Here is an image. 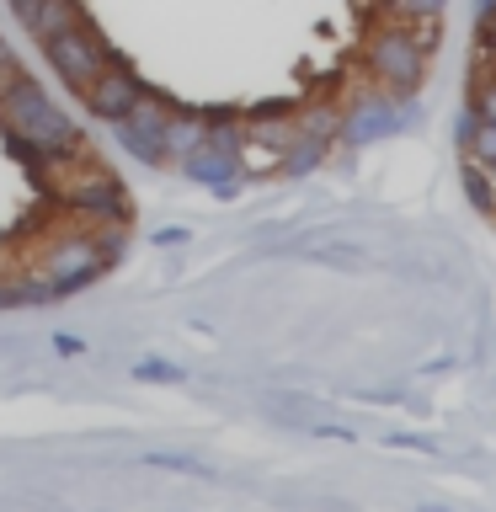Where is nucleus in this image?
<instances>
[{
  "instance_id": "obj_1",
  "label": "nucleus",
  "mask_w": 496,
  "mask_h": 512,
  "mask_svg": "<svg viewBox=\"0 0 496 512\" xmlns=\"http://www.w3.org/2000/svg\"><path fill=\"white\" fill-rule=\"evenodd\" d=\"M0 123H6L27 150H38L43 160L75 150V123L64 118V112L43 96V86H32L27 75L0 91Z\"/></svg>"
},
{
  "instance_id": "obj_2",
  "label": "nucleus",
  "mask_w": 496,
  "mask_h": 512,
  "mask_svg": "<svg viewBox=\"0 0 496 512\" xmlns=\"http://www.w3.org/2000/svg\"><path fill=\"white\" fill-rule=\"evenodd\" d=\"M368 70H374V80H384L390 91H416L427 75V43L400 22L379 27L374 38H368Z\"/></svg>"
},
{
  "instance_id": "obj_3",
  "label": "nucleus",
  "mask_w": 496,
  "mask_h": 512,
  "mask_svg": "<svg viewBox=\"0 0 496 512\" xmlns=\"http://www.w3.org/2000/svg\"><path fill=\"white\" fill-rule=\"evenodd\" d=\"M43 54H48V64H54V75L64 80V86H75V91H86L96 75L107 70V48L96 43V32H86V27H64V32H54V38L43 43Z\"/></svg>"
},
{
  "instance_id": "obj_4",
  "label": "nucleus",
  "mask_w": 496,
  "mask_h": 512,
  "mask_svg": "<svg viewBox=\"0 0 496 512\" xmlns=\"http://www.w3.org/2000/svg\"><path fill=\"white\" fill-rule=\"evenodd\" d=\"M166 118H171L166 102H155V96H139V102L118 118L123 150H134L139 160H166Z\"/></svg>"
},
{
  "instance_id": "obj_5",
  "label": "nucleus",
  "mask_w": 496,
  "mask_h": 512,
  "mask_svg": "<svg viewBox=\"0 0 496 512\" xmlns=\"http://www.w3.org/2000/svg\"><path fill=\"white\" fill-rule=\"evenodd\" d=\"M80 96H86L91 118H107V123H118V118H123V112L139 102L144 91H139V80L128 75V70H118V64H107V70L96 75V80H91V86L80 91Z\"/></svg>"
},
{
  "instance_id": "obj_6",
  "label": "nucleus",
  "mask_w": 496,
  "mask_h": 512,
  "mask_svg": "<svg viewBox=\"0 0 496 512\" xmlns=\"http://www.w3.org/2000/svg\"><path fill=\"white\" fill-rule=\"evenodd\" d=\"M96 272V246L91 240H70V246L43 256V283L48 288H80Z\"/></svg>"
},
{
  "instance_id": "obj_7",
  "label": "nucleus",
  "mask_w": 496,
  "mask_h": 512,
  "mask_svg": "<svg viewBox=\"0 0 496 512\" xmlns=\"http://www.w3.org/2000/svg\"><path fill=\"white\" fill-rule=\"evenodd\" d=\"M11 11L22 16V27H27L38 43H48L54 32H64V27L80 22L75 0H11Z\"/></svg>"
},
{
  "instance_id": "obj_8",
  "label": "nucleus",
  "mask_w": 496,
  "mask_h": 512,
  "mask_svg": "<svg viewBox=\"0 0 496 512\" xmlns=\"http://www.w3.org/2000/svg\"><path fill=\"white\" fill-rule=\"evenodd\" d=\"M203 144H208V123L192 118V112H171L166 118V155L187 160L192 150H203Z\"/></svg>"
},
{
  "instance_id": "obj_9",
  "label": "nucleus",
  "mask_w": 496,
  "mask_h": 512,
  "mask_svg": "<svg viewBox=\"0 0 496 512\" xmlns=\"http://www.w3.org/2000/svg\"><path fill=\"white\" fill-rule=\"evenodd\" d=\"M464 187L475 192V203L486 208V214H496V176L486 160H470V171H464Z\"/></svg>"
},
{
  "instance_id": "obj_10",
  "label": "nucleus",
  "mask_w": 496,
  "mask_h": 512,
  "mask_svg": "<svg viewBox=\"0 0 496 512\" xmlns=\"http://www.w3.org/2000/svg\"><path fill=\"white\" fill-rule=\"evenodd\" d=\"M464 139H470V160H486V166L496 160V118H480Z\"/></svg>"
},
{
  "instance_id": "obj_11",
  "label": "nucleus",
  "mask_w": 496,
  "mask_h": 512,
  "mask_svg": "<svg viewBox=\"0 0 496 512\" xmlns=\"http://www.w3.org/2000/svg\"><path fill=\"white\" fill-rule=\"evenodd\" d=\"M395 16H406V22H416V16H443L448 0H384Z\"/></svg>"
},
{
  "instance_id": "obj_12",
  "label": "nucleus",
  "mask_w": 496,
  "mask_h": 512,
  "mask_svg": "<svg viewBox=\"0 0 496 512\" xmlns=\"http://www.w3.org/2000/svg\"><path fill=\"white\" fill-rule=\"evenodd\" d=\"M475 112L480 118H496V70L480 75V91H475Z\"/></svg>"
},
{
  "instance_id": "obj_13",
  "label": "nucleus",
  "mask_w": 496,
  "mask_h": 512,
  "mask_svg": "<svg viewBox=\"0 0 496 512\" xmlns=\"http://www.w3.org/2000/svg\"><path fill=\"white\" fill-rule=\"evenodd\" d=\"M22 75H27V70H22V59H16L11 48L0 43V91H6V86H16V80H22Z\"/></svg>"
},
{
  "instance_id": "obj_14",
  "label": "nucleus",
  "mask_w": 496,
  "mask_h": 512,
  "mask_svg": "<svg viewBox=\"0 0 496 512\" xmlns=\"http://www.w3.org/2000/svg\"><path fill=\"white\" fill-rule=\"evenodd\" d=\"M486 59L496 64V11L486 16Z\"/></svg>"
},
{
  "instance_id": "obj_15",
  "label": "nucleus",
  "mask_w": 496,
  "mask_h": 512,
  "mask_svg": "<svg viewBox=\"0 0 496 512\" xmlns=\"http://www.w3.org/2000/svg\"><path fill=\"white\" fill-rule=\"evenodd\" d=\"M6 299H11V283H6V278H0V304H6Z\"/></svg>"
},
{
  "instance_id": "obj_16",
  "label": "nucleus",
  "mask_w": 496,
  "mask_h": 512,
  "mask_svg": "<svg viewBox=\"0 0 496 512\" xmlns=\"http://www.w3.org/2000/svg\"><path fill=\"white\" fill-rule=\"evenodd\" d=\"M491 176H496V160H491Z\"/></svg>"
}]
</instances>
